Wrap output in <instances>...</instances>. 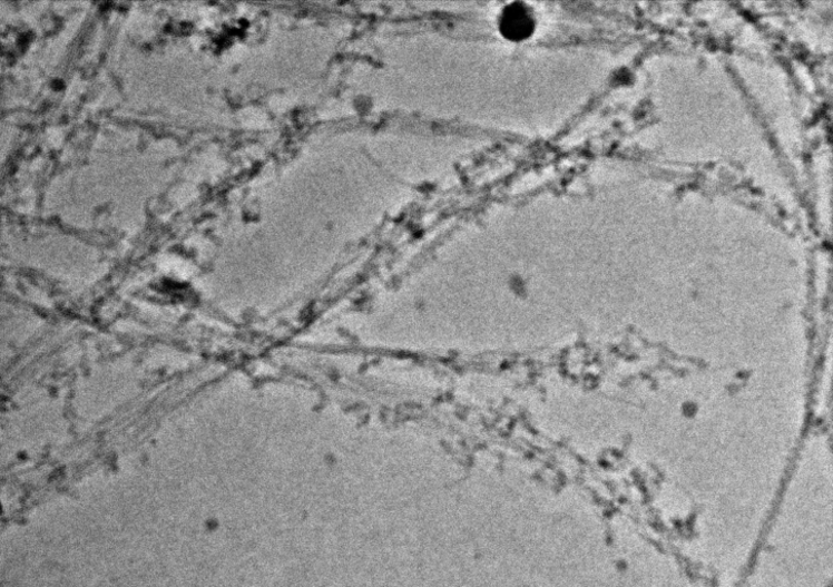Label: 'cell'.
<instances>
[{"mask_svg":"<svg viewBox=\"0 0 833 587\" xmlns=\"http://www.w3.org/2000/svg\"><path fill=\"white\" fill-rule=\"evenodd\" d=\"M500 28L506 37L519 41L532 35L536 28L535 17L523 6L513 4L502 12Z\"/></svg>","mask_w":833,"mask_h":587,"instance_id":"obj_1","label":"cell"}]
</instances>
